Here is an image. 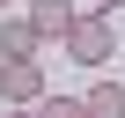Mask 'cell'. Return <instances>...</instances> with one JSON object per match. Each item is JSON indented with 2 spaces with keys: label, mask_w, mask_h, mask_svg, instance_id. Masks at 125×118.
Wrapping results in <instances>:
<instances>
[{
  "label": "cell",
  "mask_w": 125,
  "mask_h": 118,
  "mask_svg": "<svg viewBox=\"0 0 125 118\" xmlns=\"http://www.w3.org/2000/svg\"><path fill=\"white\" fill-rule=\"evenodd\" d=\"M88 8H96V15H118V0H88Z\"/></svg>",
  "instance_id": "cell-7"
},
{
  "label": "cell",
  "mask_w": 125,
  "mask_h": 118,
  "mask_svg": "<svg viewBox=\"0 0 125 118\" xmlns=\"http://www.w3.org/2000/svg\"><path fill=\"white\" fill-rule=\"evenodd\" d=\"M37 30H30V15H0V59H37Z\"/></svg>",
  "instance_id": "cell-4"
},
{
  "label": "cell",
  "mask_w": 125,
  "mask_h": 118,
  "mask_svg": "<svg viewBox=\"0 0 125 118\" xmlns=\"http://www.w3.org/2000/svg\"><path fill=\"white\" fill-rule=\"evenodd\" d=\"M74 15H81L74 0H30V30H37V37H66Z\"/></svg>",
  "instance_id": "cell-3"
},
{
  "label": "cell",
  "mask_w": 125,
  "mask_h": 118,
  "mask_svg": "<svg viewBox=\"0 0 125 118\" xmlns=\"http://www.w3.org/2000/svg\"><path fill=\"white\" fill-rule=\"evenodd\" d=\"M118 81H125V74H118Z\"/></svg>",
  "instance_id": "cell-10"
},
{
  "label": "cell",
  "mask_w": 125,
  "mask_h": 118,
  "mask_svg": "<svg viewBox=\"0 0 125 118\" xmlns=\"http://www.w3.org/2000/svg\"><path fill=\"white\" fill-rule=\"evenodd\" d=\"M0 8H8V0H0Z\"/></svg>",
  "instance_id": "cell-9"
},
{
  "label": "cell",
  "mask_w": 125,
  "mask_h": 118,
  "mask_svg": "<svg viewBox=\"0 0 125 118\" xmlns=\"http://www.w3.org/2000/svg\"><path fill=\"white\" fill-rule=\"evenodd\" d=\"M0 118H37V111H15V103H8V111H0Z\"/></svg>",
  "instance_id": "cell-8"
},
{
  "label": "cell",
  "mask_w": 125,
  "mask_h": 118,
  "mask_svg": "<svg viewBox=\"0 0 125 118\" xmlns=\"http://www.w3.org/2000/svg\"><path fill=\"white\" fill-rule=\"evenodd\" d=\"M59 44H66L74 67H110V59H118V30H110V15H96V8H81Z\"/></svg>",
  "instance_id": "cell-1"
},
{
  "label": "cell",
  "mask_w": 125,
  "mask_h": 118,
  "mask_svg": "<svg viewBox=\"0 0 125 118\" xmlns=\"http://www.w3.org/2000/svg\"><path fill=\"white\" fill-rule=\"evenodd\" d=\"M30 111H37V118H88V103H81V96H52V89H44Z\"/></svg>",
  "instance_id": "cell-6"
},
{
  "label": "cell",
  "mask_w": 125,
  "mask_h": 118,
  "mask_svg": "<svg viewBox=\"0 0 125 118\" xmlns=\"http://www.w3.org/2000/svg\"><path fill=\"white\" fill-rule=\"evenodd\" d=\"M81 103H88V118H125V81H96Z\"/></svg>",
  "instance_id": "cell-5"
},
{
  "label": "cell",
  "mask_w": 125,
  "mask_h": 118,
  "mask_svg": "<svg viewBox=\"0 0 125 118\" xmlns=\"http://www.w3.org/2000/svg\"><path fill=\"white\" fill-rule=\"evenodd\" d=\"M44 89H52V81H44V59H0V103L30 111Z\"/></svg>",
  "instance_id": "cell-2"
}]
</instances>
